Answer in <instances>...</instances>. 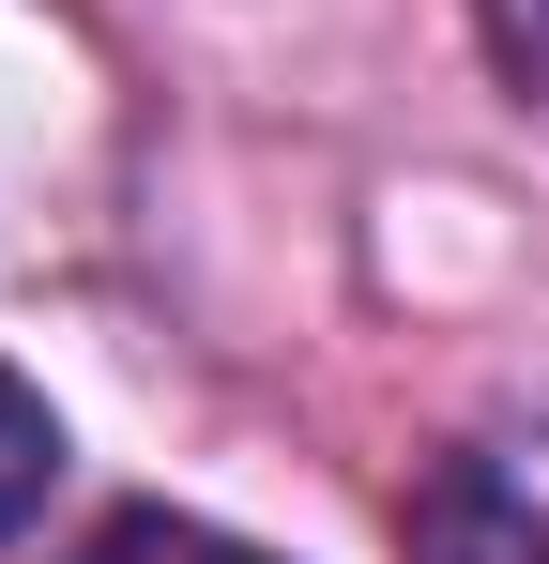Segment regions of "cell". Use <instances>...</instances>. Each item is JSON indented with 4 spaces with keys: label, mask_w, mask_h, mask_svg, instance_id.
Wrapping results in <instances>:
<instances>
[{
    "label": "cell",
    "mask_w": 549,
    "mask_h": 564,
    "mask_svg": "<svg viewBox=\"0 0 549 564\" xmlns=\"http://www.w3.org/2000/svg\"><path fill=\"white\" fill-rule=\"evenodd\" d=\"M397 564H549V412L458 427L397 503Z\"/></svg>",
    "instance_id": "cell-1"
},
{
    "label": "cell",
    "mask_w": 549,
    "mask_h": 564,
    "mask_svg": "<svg viewBox=\"0 0 549 564\" xmlns=\"http://www.w3.org/2000/svg\"><path fill=\"white\" fill-rule=\"evenodd\" d=\"M62 564H274V550L214 534V519H183V503H122V519H92Z\"/></svg>",
    "instance_id": "cell-2"
},
{
    "label": "cell",
    "mask_w": 549,
    "mask_h": 564,
    "mask_svg": "<svg viewBox=\"0 0 549 564\" xmlns=\"http://www.w3.org/2000/svg\"><path fill=\"white\" fill-rule=\"evenodd\" d=\"M46 488H62V412H46L31 381L0 367V550H15V534L46 519Z\"/></svg>",
    "instance_id": "cell-3"
},
{
    "label": "cell",
    "mask_w": 549,
    "mask_h": 564,
    "mask_svg": "<svg viewBox=\"0 0 549 564\" xmlns=\"http://www.w3.org/2000/svg\"><path fill=\"white\" fill-rule=\"evenodd\" d=\"M473 31H488V62L519 93H549V0H473Z\"/></svg>",
    "instance_id": "cell-4"
}]
</instances>
